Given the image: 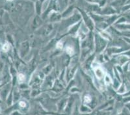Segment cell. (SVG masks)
<instances>
[{
  "label": "cell",
  "instance_id": "3",
  "mask_svg": "<svg viewBox=\"0 0 130 115\" xmlns=\"http://www.w3.org/2000/svg\"><path fill=\"white\" fill-rule=\"evenodd\" d=\"M67 51L70 54H72L73 52H74V49L72 47H68L67 48Z\"/></svg>",
  "mask_w": 130,
  "mask_h": 115
},
{
  "label": "cell",
  "instance_id": "6",
  "mask_svg": "<svg viewBox=\"0 0 130 115\" xmlns=\"http://www.w3.org/2000/svg\"><path fill=\"white\" fill-rule=\"evenodd\" d=\"M20 106L21 107H22V108H24L26 107V103L24 102H20Z\"/></svg>",
  "mask_w": 130,
  "mask_h": 115
},
{
  "label": "cell",
  "instance_id": "7",
  "mask_svg": "<svg viewBox=\"0 0 130 115\" xmlns=\"http://www.w3.org/2000/svg\"><path fill=\"white\" fill-rule=\"evenodd\" d=\"M62 44L61 42H59V43L57 44V47L59 48V49H61V48H62Z\"/></svg>",
  "mask_w": 130,
  "mask_h": 115
},
{
  "label": "cell",
  "instance_id": "4",
  "mask_svg": "<svg viewBox=\"0 0 130 115\" xmlns=\"http://www.w3.org/2000/svg\"><path fill=\"white\" fill-rule=\"evenodd\" d=\"M18 80H19L20 81H23L25 80V76L23 74H20L18 75Z\"/></svg>",
  "mask_w": 130,
  "mask_h": 115
},
{
  "label": "cell",
  "instance_id": "5",
  "mask_svg": "<svg viewBox=\"0 0 130 115\" xmlns=\"http://www.w3.org/2000/svg\"><path fill=\"white\" fill-rule=\"evenodd\" d=\"M90 101H91V98H90V96H85V102L86 103H89V102H90Z\"/></svg>",
  "mask_w": 130,
  "mask_h": 115
},
{
  "label": "cell",
  "instance_id": "2",
  "mask_svg": "<svg viewBox=\"0 0 130 115\" xmlns=\"http://www.w3.org/2000/svg\"><path fill=\"white\" fill-rule=\"evenodd\" d=\"M2 49H3V50L4 52H7L9 50V45L8 43H6L3 46V48H2Z\"/></svg>",
  "mask_w": 130,
  "mask_h": 115
},
{
  "label": "cell",
  "instance_id": "1",
  "mask_svg": "<svg viewBox=\"0 0 130 115\" xmlns=\"http://www.w3.org/2000/svg\"><path fill=\"white\" fill-rule=\"evenodd\" d=\"M95 72H96V75L98 78H101L103 75H104V72H103V71L102 70V69L100 68H97L95 69Z\"/></svg>",
  "mask_w": 130,
  "mask_h": 115
}]
</instances>
